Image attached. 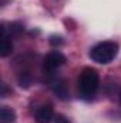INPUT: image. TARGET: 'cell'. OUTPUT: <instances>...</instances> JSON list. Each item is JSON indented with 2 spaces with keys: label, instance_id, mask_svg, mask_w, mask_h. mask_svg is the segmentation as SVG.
Instances as JSON below:
<instances>
[{
  "label": "cell",
  "instance_id": "1",
  "mask_svg": "<svg viewBox=\"0 0 121 123\" xmlns=\"http://www.w3.org/2000/svg\"><path fill=\"white\" fill-rule=\"evenodd\" d=\"M100 86V76L95 69L84 67L78 76V93L84 100H91Z\"/></svg>",
  "mask_w": 121,
  "mask_h": 123
},
{
  "label": "cell",
  "instance_id": "2",
  "mask_svg": "<svg viewBox=\"0 0 121 123\" xmlns=\"http://www.w3.org/2000/svg\"><path fill=\"white\" fill-rule=\"evenodd\" d=\"M118 55V44L111 40L100 42L90 50V59L98 64H108Z\"/></svg>",
  "mask_w": 121,
  "mask_h": 123
},
{
  "label": "cell",
  "instance_id": "3",
  "mask_svg": "<svg viewBox=\"0 0 121 123\" xmlns=\"http://www.w3.org/2000/svg\"><path fill=\"white\" fill-rule=\"evenodd\" d=\"M64 63H66V56L61 52L54 50V52H50L44 57V60H43V69L47 73H53L56 69H59Z\"/></svg>",
  "mask_w": 121,
  "mask_h": 123
},
{
  "label": "cell",
  "instance_id": "4",
  "mask_svg": "<svg viewBox=\"0 0 121 123\" xmlns=\"http://www.w3.org/2000/svg\"><path fill=\"white\" fill-rule=\"evenodd\" d=\"M36 122L37 123H50L54 117V112H53V106L50 103H44L41 106L37 107L36 113H34Z\"/></svg>",
  "mask_w": 121,
  "mask_h": 123
},
{
  "label": "cell",
  "instance_id": "5",
  "mask_svg": "<svg viewBox=\"0 0 121 123\" xmlns=\"http://www.w3.org/2000/svg\"><path fill=\"white\" fill-rule=\"evenodd\" d=\"M49 85H50L51 90L56 93L61 100H66V99L68 97V89H67V85H66L64 79H61V77H54V79H51V80L49 82Z\"/></svg>",
  "mask_w": 121,
  "mask_h": 123
},
{
  "label": "cell",
  "instance_id": "6",
  "mask_svg": "<svg viewBox=\"0 0 121 123\" xmlns=\"http://www.w3.org/2000/svg\"><path fill=\"white\" fill-rule=\"evenodd\" d=\"M13 52V43L9 36H1V43H0V56L7 57Z\"/></svg>",
  "mask_w": 121,
  "mask_h": 123
},
{
  "label": "cell",
  "instance_id": "7",
  "mask_svg": "<svg viewBox=\"0 0 121 123\" xmlns=\"http://www.w3.org/2000/svg\"><path fill=\"white\" fill-rule=\"evenodd\" d=\"M0 120L3 123H11L16 120V112L11 109V107H7V106H3L0 109Z\"/></svg>",
  "mask_w": 121,
  "mask_h": 123
},
{
  "label": "cell",
  "instance_id": "8",
  "mask_svg": "<svg viewBox=\"0 0 121 123\" xmlns=\"http://www.w3.org/2000/svg\"><path fill=\"white\" fill-rule=\"evenodd\" d=\"M19 83H20V86L23 87H29V85L31 83V76H30V73L29 72H20L19 73Z\"/></svg>",
  "mask_w": 121,
  "mask_h": 123
},
{
  "label": "cell",
  "instance_id": "9",
  "mask_svg": "<svg viewBox=\"0 0 121 123\" xmlns=\"http://www.w3.org/2000/svg\"><path fill=\"white\" fill-rule=\"evenodd\" d=\"M9 93H11V89H9V86L3 82V83H1V92H0V96H1V97H7Z\"/></svg>",
  "mask_w": 121,
  "mask_h": 123
},
{
  "label": "cell",
  "instance_id": "10",
  "mask_svg": "<svg viewBox=\"0 0 121 123\" xmlns=\"http://www.w3.org/2000/svg\"><path fill=\"white\" fill-rule=\"evenodd\" d=\"M54 123H71L64 115H57L56 117H54Z\"/></svg>",
  "mask_w": 121,
  "mask_h": 123
},
{
  "label": "cell",
  "instance_id": "11",
  "mask_svg": "<svg viewBox=\"0 0 121 123\" xmlns=\"http://www.w3.org/2000/svg\"><path fill=\"white\" fill-rule=\"evenodd\" d=\"M50 43H51L53 46H56V44H61V43H63V40H61L60 36H57V37H56V36H53V37L50 39Z\"/></svg>",
  "mask_w": 121,
  "mask_h": 123
},
{
  "label": "cell",
  "instance_id": "12",
  "mask_svg": "<svg viewBox=\"0 0 121 123\" xmlns=\"http://www.w3.org/2000/svg\"><path fill=\"white\" fill-rule=\"evenodd\" d=\"M6 1H7V0H1V6H4V4H6Z\"/></svg>",
  "mask_w": 121,
  "mask_h": 123
},
{
  "label": "cell",
  "instance_id": "13",
  "mask_svg": "<svg viewBox=\"0 0 121 123\" xmlns=\"http://www.w3.org/2000/svg\"><path fill=\"white\" fill-rule=\"evenodd\" d=\"M118 97H120V103H121V90H120V94H118Z\"/></svg>",
  "mask_w": 121,
  "mask_h": 123
}]
</instances>
